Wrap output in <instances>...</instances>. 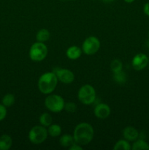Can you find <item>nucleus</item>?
I'll use <instances>...</instances> for the list:
<instances>
[{
    "label": "nucleus",
    "instance_id": "nucleus-1",
    "mask_svg": "<svg viewBox=\"0 0 149 150\" xmlns=\"http://www.w3.org/2000/svg\"><path fill=\"white\" fill-rule=\"evenodd\" d=\"M75 143L80 146H86L91 143L94 136L93 126L87 122L79 123L74 127L72 134Z\"/></svg>",
    "mask_w": 149,
    "mask_h": 150
},
{
    "label": "nucleus",
    "instance_id": "nucleus-2",
    "mask_svg": "<svg viewBox=\"0 0 149 150\" xmlns=\"http://www.w3.org/2000/svg\"><path fill=\"white\" fill-rule=\"evenodd\" d=\"M58 80L53 72L44 73L39 78L37 82L38 89L43 95H50L53 93L58 85Z\"/></svg>",
    "mask_w": 149,
    "mask_h": 150
},
{
    "label": "nucleus",
    "instance_id": "nucleus-3",
    "mask_svg": "<svg viewBox=\"0 0 149 150\" xmlns=\"http://www.w3.org/2000/svg\"><path fill=\"white\" fill-rule=\"evenodd\" d=\"M77 98L83 105H91L96 100V90L91 84L83 85L77 92Z\"/></svg>",
    "mask_w": 149,
    "mask_h": 150
},
{
    "label": "nucleus",
    "instance_id": "nucleus-4",
    "mask_svg": "<svg viewBox=\"0 0 149 150\" xmlns=\"http://www.w3.org/2000/svg\"><path fill=\"white\" fill-rule=\"evenodd\" d=\"M65 101L64 98L58 95L50 94L45 99V105L47 109L53 113H59L64 109Z\"/></svg>",
    "mask_w": 149,
    "mask_h": 150
},
{
    "label": "nucleus",
    "instance_id": "nucleus-5",
    "mask_svg": "<svg viewBox=\"0 0 149 150\" xmlns=\"http://www.w3.org/2000/svg\"><path fill=\"white\" fill-rule=\"evenodd\" d=\"M48 49L45 42L37 41L32 44L29 48V55L31 59L34 62H42L46 58Z\"/></svg>",
    "mask_w": 149,
    "mask_h": 150
},
{
    "label": "nucleus",
    "instance_id": "nucleus-6",
    "mask_svg": "<svg viewBox=\"0 0 149 150\" xmlns=\"http://www.w3.org/2000/svg\"><path fill=\"white\" fill-rule=\"evenodd\" d=\"M48 136V130L42 125H35L32 127L28 134L29 142L33 144H41L45 142Z\"/></svg>",
    "mask_w": 149,
    "mask_h": 150
},
{
    "label": "nucleus",
    "instance_id": "nucleus-7",
    "mask_svg": "<svg viewBox=\"0 0 149 150\" xmlns=\"http://www.w3.org/2000/svg\"><path fill=\"white\" fill-rule=\"evenodd\" d=\"M100 41L96 37H88L84 40L82 44V51L86 55H93L98 52L100 48Z\"/></svg>",
    "mask_w": 149,
    "mask_h": 150
},
{
    "label": "nucleus",
    "instance_id": "nucleus-8",
    "mask_svg": "<svg viewBox=\"0 0 149 150\" xmlns=\"http://www.w3.org/2000/svg\"><path fill=\"white\" fill-rule=\"evenodd\" d=\"M53 72L57 76L58 81L65 84H70L74 80V74L72 71L66 68L56 67L53 69Z\"/></svg>",
    "mask_w": 149,
    "mask_h": 150
},
{
    "label": "nucleus",
    "instance_id": "nucleus-9",
    "mask_svg": "<svg viewBox=\"0 0 149 150\" xmlns=\"http://www.w3.org/2000/svg\"><path fill=\"white\" fill-rule=\"evenodd\" d=\"M148 64V57L143 53L137 54L131 60L133 68L137 71H140L145 68Z\"/></svg>",
    "mask_w": 149,
    "mask_h": 150
},
{
    "label": "nucleus",
    "instance_id": "nucleus-10",
    "mask_svg": "<svg viewBox=\"0 0 149 150\" xmlns=\"http://www.w3.org/2000/svg\"><path fill=\"white\" fill-rule=\"evenodd\" d=\"M93 113H94V115L96 117L101 119V120H105L110 115V107L108 104L101 103L97 104L95 106Z\"/></svg>",
    "mask_w": 149,
    "mask_h": 150
},
{
    "label": "nucleus",
    "instance_id": "nucleus-11",
    "mask_svg": "<svg viewBox=\"0 0 149 150\" xmlns=\"http://www.w3.org/2000/svg\"><path fill=\"white\" fill-rule=\"evenodd\" d=\"M123 136H124V139L129 141V142H134V141L138 139L140 136V133L135 127H132V126H128V127H126L123 130Z\"/></svg>",
    "mask_w": 149,
    "mask_h": 150
},
{
    "label": "nucleus",
    "instance_id": "nucleus-12",
    "mask_svg": "<svg viewBox=\"0 0 149 150\" xmlns=\"http://www.w3.org/2000/svg\"><path fill=\"white\" fill-rule=\"evenodd\" d=\"M82 53L83 51L80 47L77 46V45H72V46L69 47L67 49L66 56L70 59L76 60L81 57Z\"/></svg>",
    "mask_w": 149,
    "mask_h": 150
},
{
    "label": "nucleus",
    "instance_id": "nucleus-13",
    "mask_svg": "<svg viewBox=\"0 0 149 150\" xmlns=\"http://www.w3.org/2000/svg\"><path fill=\"white\" fill-rule=\"evenodd\" d=\"M13 139L7 134L0 136V150H8L12 147Z\"/></svg>",
    "mask_w": 149,
    "mask_h": 150
},
{
    "label": "nucleus",
    "instance_id": "nucleus-14",
    "mask_svg": "<svg viewBox=\"0 0 149 150\" xmlns=\"http://www.w3.org/2000/svg\"><path fill=\"white\" fill-rule=\"evenodd\" d=\"M74 143H75V142L72 135L64 134L59 139V144L63 147H70Z\"/></svg>",
    "mask_w": 149,
    "mask_h": 150
},
{
    "label": "nucleus",
    "instance_id": "nucleus-15",
    "mask_svg": "<svg viewBox=\"0 0 149 150\" xmlns=\"http://www.w3.org/2000/svg\"><path fill=\"white\" fill-rule=\"evenodd\" d=\"M133 150H149V144L147 142L143 139H137L131 145Z\"/></svg>",
    "mask_w": 149,
    "mask_h": 150
},
{
    "label": "nucleus",
    "instance_id": "nucleus-16",
    "mask_svg": "<svg viewBox=\"0 0 149 150\" xmlns=\"http://www.w3.org/2000/svg\"><path fill=\"white\" fill-rule=\"evenodd\" d=\"M51 38V33L47 29H41L36 35V40L38 42H45Z\"/></svg>",
    "mask_w": 149,
    "mask_h": 150
},
{
    "label": "nucleus",
    "instance_id": "nucleus-17",
    "mask_svg": "<svg viewBox=\"0 0 149 150\" xmlns=\"http://www.w3.org/2000/svg\"><path fill=\"white\" fill-rule=\"evenodd\" d=\"M48 136H51L53 138H56L61 134L62 129L59 125L57 124H51L49 127H48Z\"/></svg>",
    "mask_w": 149,
    "mask_h": 150
},
{
    "label": "nucleus",
    "instance_id": "nucleus-18",
    "mask_svg": "<svg viewBox=\"0 0 149 150\" xmlns=\"http://www.w3.org/2000/svg\"><path fill=\"white\" fill-rule=\"evenodd\" d=\"M39 122L41 125L44 126L45 127H48L52 124L53 118L49 113H42L39 118Z\"/></svg>",
    "mask_w": 149,
    "mask_h": 150
},
{
    "label": "nucleus",
    "instance_id": "nucleus-19",
    "mask_svg": "<svg viewBox=\"0 0 149 150\" xmlns=\"http://www.w3.org/2000/svg\"><path fill=\"white\" fill-rule=\"evenodd\" d=\"M130 150L131 149V145L129 142L126 139H121L115 144L113 146V150Z\"/></svg>",
    "mask_w": 149,
    "mask_h": 150
},
{
    "label": "nucleus",
    "instance_id": "nucleus-20",
    "mask_svg": "<svg viewBox=\"0 0 149 150\" xmlns=\"http://www.w3.org/2000/svg\"><path fill=\"white\" fill-rule=\"evenodd\" d=\"M113 80L118 84H124L127 80V73L123 70L116 73H113Z\"/></svg>",
    "mask_w": 149,
    "mask_h": 150
},
{
    "label": "nucleus",
    "instance_id": "nucleus-21",
    "mask_svg": "<svg viewBox=\"0 0 149 150\" xmlns=\"http://www.w3.org/2000/svg\"><path fill=\"white\" fill-rule=\"evenodd\" d=\"M15 102V98L13 94H6L4 97H3L2 100H1V103L4 105L5 107H10L12 105H14Z\"/></svg>",
    "mask_w": 149,
    "mask_h": 150
},
{
    "label": "nucleus",
    "instance_id": "nucleus-22",
    "mask_svg": "<svg viewBox=\"0 0 149 150\" xmlns=\"http://www.w3.org/2000/svg\"><path fill=\"white\" fill-rule=\"evenodd\" d=\"M110 67L112 73H116V72L120 71L123 70V63L121 60L119 59H113L110 62Z\"/></svg>",
    "mask_w": 149,
    "mask_h": 150
},
{
    "label": "nucleus",
    "instance_id": "nucleus-23",
    "mask_svg": "<svg viewBox=\"0 0 149 150\" xmlns=\"http://www.w3.org/2000/svg\"><path fill=\"white\" fill-rule=\"evenodd\" d=\"M77 105L73 102H67L65 103L64 105V109L66 111L69 113H74L77 110Z\"/></svg>",
    "mask_w": 149,
    "mask_h": 150
},
{
    "label": "nucleus",
    "instance_id": "nucleus-24",
    "mask_svg": "<svg viewBox=\"0 0 149 150\" xmlns=\"http://www.w3.org/2000/svg\"><path fill=\"white\" fill-rule=\"evenodd\" d=\"M7 114V107L4 106L2 103L0 104V122L4 120L6 118Z\"/></svg>",
    "mask_w": 149,
    "mask_h": 150
},
{
    "label": "nucleus",
    "instance_id": "nucleus-25",
    "mask_svg": "<svg viewBox=\"0 0 149 150\" xmlns=\"http://www.w3.org/2000/svg\"><path fill=\"white\" fill-rule=\"evenodd\" d=\"M70 150H83V146L77 143H74L69 147Z\"/></svg>",
    "mask_w": 149,
    "mask_h": 150
},
{
    "label": "nucleus",
    "instance_id": "nucleus-26",
    "mask_svg": "<svg viewBox=\"0 0 149 150\" xmlns=\"http://www.w3.org/2000/svg\"><path fill=\"white\" fill-rule=\"evenodd\" d=\"M143 12L145 14L149 17V2L145 3L143 6Z\"/></svg>",
    "mask_w": 149,
    "mask_h": 150
},
{
    "label": "nucleus",
    "instance_id": "nucleus-27",
    "mask_svg": "<svg viewBox=\"0 0 149 150\" xmlns=\"http://www.w3.org/2000/svg\"><path fill=\"white\" fill-rule=\"evenodd\" d=\"M124 1H125V2H127V3H129V4H130V3H132V2H134V1H135V0H124Z\"/></svg>",
    "mask_w": 149,
    "mask_h": 150
},
{
    "label": "nucleus",
    "instance_id": "nucleus-28",
    "mask_svg": "<svg viewBox=\"0 0 149 150\" xmlns=\"http://www.w3.org/2000/svg\"><path fill=\"white\" fill-rule=\"evenodd\" d=\"M102 1H103L105 3H110V2H112V1H114L115 0H102Z\"/></svg>",
    "mask_w": 149,
    "mask_h": 150
},
{
    "label": "nucleus",
    "instance_id": "nucleus-29",
    "mask_svg": "<svg viewBox=\"0 0 149 150\" xmlns=\"http://www.w3.org/2000/svg\"><path fill=\"white\" fill-rule=\"evenodd\" d=\"M68 1H74V0H68Z\"/></svg>",
    "mask_w": 149,
    "mask_h": 150
},
{
    "label": "nucleus",
    "instance_id": "nucleus-30",
    "mask_svg": "<svg viewBox=\"0 0 149 150\" xmlns=\"http://www.w3.org/2000/svg\"><path fill=\"white\" fill-rule=\"evenodd\" d=\"M148 38H149V32H148Z\"/></svg>",
    "mask_w": 149,
    "mask_h": 150
},
{
    "label": "nucleus",
    "instance_id": "nucleus-31",
    "mask_svg": "<svg viewBox=\"0 0 149 150\" xmlns=\"http://www.w3.org/2000/svg\"><path fill=\"white\" fill-rule=\"evenodd\" d=\"M93 1H95V0H93Z\"/></svg>",
    "mask_w": 149,
    "mask_h": 150
}]
</instances>
